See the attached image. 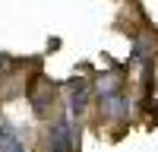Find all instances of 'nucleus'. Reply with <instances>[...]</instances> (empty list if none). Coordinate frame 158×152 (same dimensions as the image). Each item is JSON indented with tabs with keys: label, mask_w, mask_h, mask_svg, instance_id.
<instances>
[{
	"label": "nucleus",
	"mask_w": 158,
	"mask_h": 152,
	"mask_svg": "<svg viewBox=\"0 0 158 152\" xmlns=\"http://www.w3.org/2000/svg\"><path fill=\"white\" fill-rule=\"evenodd\" d=\"M98 105H101V114H104V117H114V120H123L127 114H130V98H127L123 92L101 95V98H98Z\"/></svg>",
	"instance_id": "f257e3e1"
},
{
	"label": "nucleus",
	"mask_w": 158,
	"mask_h": 152,
	"mask_svg": "<svg viewBox=\"0 0 158 152\" xmlns=\"http://www.w3.org/2000/svg\"><path fill=\"white\" fill-rule=\"evenodd\" d=\"M51 152H73V130H70V117L57 120L51 127Z\"/></svg>",
	"instance_id": "f03ea898"
},
{
	"label": "nucleus",
	"mask_w": 158,
	"mask_h": 152,
	"mask_svg": "<svg viewBox=\"0 0 158 152\" xmlns=\"http://www.w3.org/2000/svg\"><path fill=\"white\" fill-rule=\"evenodd\" d=\"M70 86H73V95H70V117H82L85 108H89V98H92L89 82H85V79H73Z\"/></svg>",
	"instance_id": "7ed1b4c3"
},
{
	"label": "nucleus",
	"mask_w": 158,
	"mask_h": 152,
	"mask_svg": "<svg viewBox=\"0 0 158 152\" xmlns=\"http://www.w3.org/2000/svg\"><path fill=\"white\" fill-rule=\"evenodd\" d=\"M0 152H29L10 120H0Z\"/></svg>",
	"instance_id": "20e7f679"
},
{
	"label": "nucleus",
	"mask_w": 158,
	"mask_h": 152,
	"mask_svg": "<svg viewBox=\"0 0 158 152\" xmlns=\"http://www.w3.org/2000/svg\"><path fill=\"white\" fill-rule=\"evenodd\" d=\"M111 92H120V76H117V73H101L98 95H111Z\"/></svg>",
	"instance_id": "39448f33"
}]
</instances>
